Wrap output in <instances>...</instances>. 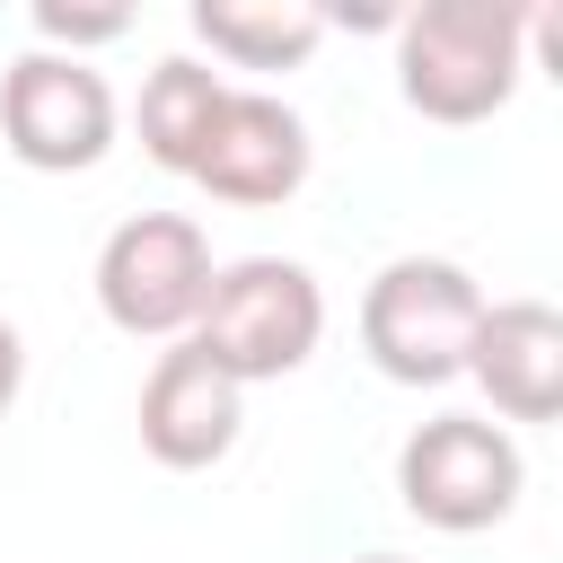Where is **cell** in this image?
<instances>
[{
  "instance_id": "obj_12",
  "label": "cell",
  "mask_w": 563,
  "mask_h": 563,
  "mask_svg": "<svg viewBox=\"0 0 563 563\" xmlns=\"http://www.w3.org/2000/svg\"><path fill=\"white\" fill-rule=\"evenodd\" d=\"M132 35V9H62V0H35V53H88V44H114Z\"/></svg>"
},
{
  "instance_id": "obj_8",
  "label": "cell",
  "mask_w": 563,
  "mask_h": 563,
  "mask_svg": "<svg viewBox=\"0 0 563 563\" xmlns=\"http://www.w3.org/2000/svg\"><path fill=\"white\" fill-rule=\"evenodd\" d=\"M457 378H475L501 422H554L563 413V317L545 299H484Z\"/></svg>"
},
{
  "instance_id": "obj_9",
  "label": "cell",
  "mask_w": 563,
  "mask_h": 563,
  "mask_svg": "<svg viewBox=\"0 0 563 563\" xmlns=\"http://www.w3.org/2000/svg\"><path fill=\"white\" fill-rule=\"evenodd\" d=\"M238 422H246V387L220 378L194 343H167L158 369L141 378V449L176 475L194 466H220L238 449Z\"/></svg>"
},
{
  "instance_id": "obj_10",
  "label": "cell",
  "mask_w": 563,
  "mask_h": 563,
  "mask_svg": "<svg viewBox=\"0 0 563 563\" xmlns=\"http://www.w3.org/2000/svg\"><path fill=\"white\" fill-rule=\"evenodd\" d=\"M194 35L229 70H299L325 44V9H308V0H194Z\"/></svg>"
},
{
  "instance_id": "obj_14",
  "label": "cell",
  "mask_w": 563,
  "mask_h": 563,
  "mask_svg": "<svg viewBox=\"0 0 563 563\" xmlns=\"http://www.w3.org/2000/svg\"><path fill=\"white\" fill-rule=\"evenodd\" d=\"M352 563H405V554H352Z\"/></svg>"
},
{
  "instance_id": "obj_11",
  "label": "cell",
  "mask_w": 563,
  "mask_h": 563,
  "mask_svg": "<svg viewBox=\"0 0 563 563\" xmlns=\"http://www.w3.org/2000/svg\"><path fill=\"white\" fill-rule=\"evenodd\" d=\"M220 106H229V79H220L211 62H194V53H167V62L141 79V150H150L167 176H194Z\"/></svg>"
},
{
  "instance_id": "obj_7",
  "label": "cell",
  "mask_w": 563,
  "mask_h": 563,
  "mask_svg": "<svg viewBox=\"0 0 563 563\" xmlns=\"http://www.w3.org/2000/svg\"><path fill=\"white\" fill-rule=\"evenodd\" d=\"M308 158L317 150H308L299 106H282L273 88H229V106H220V123H211V141L194 158V185L211 202L273 211V202H290L308 185Z\"/></svg>"
},
{
  "instance_id": "obj_1",
  "label": "cell",
  "mask_w": 563,
  "mask_h": 563,
  "mask_svg": "<svg viewBox=\"0 0 563 563\" xmlns=\"http://www.w3.org/2000/svg\"><path fill=\"white\" fill-rule=\"evenodd\" d=\"M528 70V9L510 0H422L396 18V97L422 123H493Z\"/></svg>"
},
{
  "instance_id": "obj_13",
  "label": "cell",
  "mask_w": 563,
  "mask_h": 563,
  "mask_svg": "<svg viewBox=\"0 0 563 563\" xmlns=\"http://www.w3.org/2000/svg\"><path fill=\"white\" fill-rule=\"evenodd\" d=\"M18 387H26V343H18V325L0 317V413L18 405Z\"/></svg>"
},
{
  "instance_id": "obj_2",
  "label": "cell",
  "mask_w": 563,
  "mask_h": 563,
  "mask_svg": "<svg viewBox=\"0 0 563 563\" xmlns=\"http://www.w3.org/2000/svg\"><path fill=\"white\" fill-rule=\"evenodd\" d=\"M220 378L238 387H264V378H290L308 369V352L325 343V290L299 255H238V264H211V290L194 308V334H185Z\"/></svg>"
},
{
  "instance_id": "obj_4",
  "label": "cell",
  "mask_w": 563,
  "mask_h": 563,
  "mask_svg": "<svg viewBox=\"0 0 563 563\" xmlns=\"http://www.w3.org/2000/svg\"><path fill=\"white\" fill-rule=\"evenodd\" d=\"M519 484H528V457L501 422L484 413H431L405 449H396V493L422 528L440 537H475V528H501L519 510Z\"/></svg>"
},
{
  "instance_id": "obj_3",
  "label": "cell",
  "mask_w": 563,
  "mask_h": 563,
  "mask_svg": "<svg viewBox=\"0 0 563 563\" xmlns=\"http://www.w3.org/2000/svg\"><path fill=\"white\" fill-rule=\"evenodd\" d=\"M484 317V290L449 255H396L361 290V352L396 387H440L466 369V334Z\"/></svg>"
},
{
  "instance_id": "obj_5",
  "label": "cell",
  "mask_w": 563,
  "mask_h": 563,
  "mask_svg": "<svg viewBox=\"0 0 563 563\" xmlns=\"http://www.w3.org/2000/svg\"><path fill=\"white\" fill-rule=\"evenodd\" d=\"M211 290V238L185 211H132L106 246H97V308L123 334L150 343H185L194 308Z\"/></svg>"
},
{
  "instance_id": "obj_6",
  "label": "cell",
  "mask_w": 563,
  "mask_h": 563,
  "mask_svg": "<svg viewBox=\"0 0 563 563\" xmlns=\"http://www.w3.org/2000/svg\"><path fill=\"white\" fill-rule=\"evenodd\" d=\"M0 141L35 176H79L114 150V88L70 53H18L0 79Z\"/></svg>"
}]
</instances>
